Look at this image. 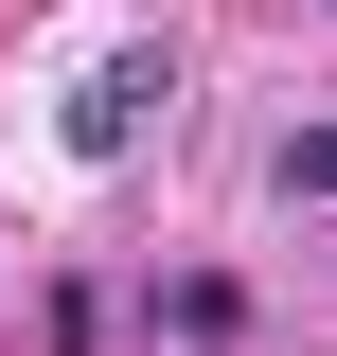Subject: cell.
I'll list each match as a JSON object with an SVG mask.
<instances>
[{"mask_svg": "<svg viewBox=\"0 0 337 356\" xmlns=\"http://www.w3.org/2000/svg\"><path fill=\"white\" fill-rule=\"evenodd\" d=\"M160 54H107V72H89V107H71V143H89V161H125V143H142V107H160Z\"/></svg>", "mask_w": 337, "mask_h": 356, "instance_id": "1", "label": "cell"}, {"mask_svg": "<svg viewBox=\"0 0 337 356\" xmlns=\"http://www.w3.org/2000/svg\"><path fill=\"white\" fill-rule=\"evenodd\" d=\"M284 196H337V125H302V143H284Z\"/></svg>", "mask_w": 337, "mask_h": 356, "instance_id": "2", "label": "cell"}]
</instances>
